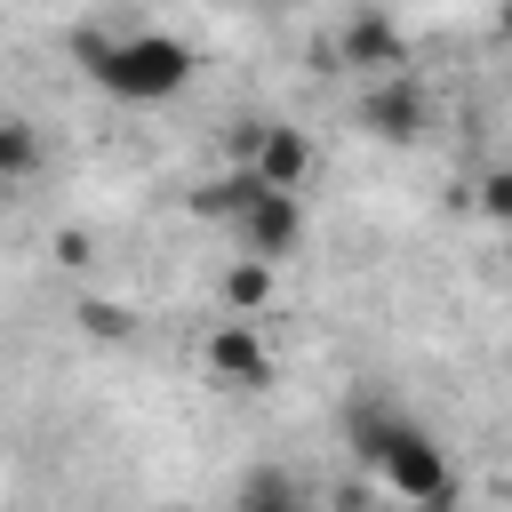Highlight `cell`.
<instances>
[{
  "instance_id": "6da1fadb",
  "label": "cell",
  "mask_w": 512,
  "mask_h": 512,
  "mask_svg": "<svg viewBox=\"0 0 512 512\" xmlns=\"http://www.w3.org/2000/svg\"><path fill=\"white\" fill-rule=\"evenodd\" d=\"M344 440H352V456L384 480V496H400V504H440V496H456L448 448H440V440H432V432H424L400 400H384V392L352 400Z\"/></svg>"
},
{
  "instance_id": "7a4b0ae2",
  "label": "cell",
  "mask_w": 512,
  "mask_h": 512,
  "mask_svg": "<svg viewBox=\"0 0 512 512\" xmlns=\"http://www.w3.org/2000/svg\"><path fill=\"white\" fill-rule=\"evenodd\" d=\"M72 56L80 72L112 96V104H176L200 72L192 40L160 32V24H136V32H72Z\"/></svg>"
},
{
  "instance_id": "3957f363",
  "label": "cell",
  "mask_w": 512,
  "mask_h": 512,
  "mask_svg": "<svg viewBox=\"0 0 512 512\" xmlns=\"http://www.w3.org/2000/svg\"><path fill=\"white\" fill-rule=\"evenodd\" d=\"M224 224H232L240 256H256V264H288V256L304 248V192H264V184H248L240 208H232Z\"/></svg>"
},
{
  "instance_id": "277c9868",
  "label": "cell",
  "mask_w": 512,
  "mask_h": 512,
  "mask_svg": "<svg viewBox=\"0 0 512 512\" xmlns=\"http://www.w3.org/2000/svg\"><path fill=\"white\" fill-rule=\"evenodd\" d=\"M328 64H336V72H360V80H376V72H408V32H400L376 0H360V8L336 24Z\"/></svg>"
},
{
  "instance_id": "5b68a950",
  "label": "cell",
  "mask_w": 512,
  "mask_h": 512,
  "mask_svg": "<svg viewBox=\"0 0 512 512\" xmlns=\"http://www.w3.org/2000/svg\"><path fill=\"white\" fill-rule=\"evenodd\" d=\"M200 360H208V376L224 384V392H264L272 384V344L256 336V320H216L208 328V344H200Z\"/></svg>"
},
{
  "instance_id": "8992f818",
  "label": "cell",
  "mask_w": 512,
  "mask_h": 512,
  "mask_svg": "<svg viewBox=\"0 0 512 512\" xmlns=\"http://www.w3.org/2000/svg\"><path fill=\"white\" fill-rule=\"evenodd\" d=\"M360 128L384 136V144H416V136L432 128V96H424L408 72H376L368 96H360Z\"/></svg>"
},
{
  "instance_id": "52a82bcc",
  "label": "cell",
  "mask_w": 512,
  "mask_h": 512,
  "mask_svg": "<svg viewBox=\"0 0 512 512\" xmlns=\"http://www.w3.org/2000/svg\"><path fill=\"white\" fill-rule=\"evenodd\" d=\"M240 168H248L264 192H304V176H312V136H304V128H288V120H256V136H248Z\"/></svg>"
},
{
  "instance_id": "ba28073f",
  "label": "cell",
  "mask_w": 512,
  "mask_h": 512,
  "mask_svg": "<svg viewBox=\"0 0 512 512\" xmlns=\"http://www.w3.org/2000/svg\"><path fill=\"white\" fill-rule=\"evenodd\" d=\"M232 512H312V488L288 464H248L232 480Z\"/></svg>"
},
{
  "instance_id": "9c48e42d",
  "label": "cell",
  "mask_w": 512,
  "mask_h": 512,
  "mask_svg": "<svg viewBox=\"0 0 512 512\" xmlns=\"http://www.w3.org/2000/svg\"><path fill=\"white\" fill-rule=\"evenodd\" d=\"M40 128L24 120V112H0V192H16L24 176H40Z\"/></svg>"
},
{
  "instance_id": "30bf717a",
  "label": "cell",
  "mask_w": 512,
  "mask_h": 512,
  "mask_svg": "<svg viewBox=\"0 0 512 512\" xmlns=\"http://www.w3.org/2000/svg\"><path fill=\"white\" fill-rule=\"evenodd\" d=\"M272 272H280V264L232 256V272H224V312H232V320H256V312L272 304Z\"/></svg>"
},
{
  "instance_id": "8fae6325",
  "label": "cell",
  "mask_w": 512,
  "mask_h": 512,
  "mask_svg": "<svg viewBox=\"0 0 512 512\" xmlns=\"http://www.w3.org/2000/svg\"><path fill=\"white\" fill-rule=\"evenodd\" d=\"M256 8H296V0H256Z\"/></svg>"
}]
</instances>
